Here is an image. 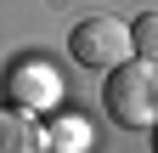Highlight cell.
<instances>
[{
	"label": "cell",
	"mask_w": 158,
	"mask_h": 153,
	"mask_svg": "<svg viewBox=\"0 0 158 153\" xmlns=\"http://www.w3.org/2000/svg\"><path fill=\"white\" fill-rule=\"evenodd\" d=\"M107 80H102V108H107V119L113 125H124V130H152L158 119V63L152 57H118L113 68H102Z\"/></svg>",
	"instance_id": "obj_1"
},
{
	"label": "cell",
	"mask_w": 158,
	"mask_h": 153,
	"mask_svg": "<svg viewBox=\"0 0 158 153\" xmlns=\"http://www.w3.org/2000/svg\"><path fill=\"white\" fill-rule=\"evenodd\" d=\"M68 57L79 68L102 74V68L118 63V57H130V28L118 23L113 11H90V17H79V23L68 28Z\"/></svg>",
	"instance_id": "obj_2"
},
{
	"label": "cell",
	"mask_w": 158,
	"mask_h": 153,
	"mask_svg": "<svg viewBox=\"0 0 158 153\" xmlns=\"http://www.w3.org/2000/svg\"><path fill=\"white\" fill-rule=\"evenodd\" d=\"M6 91H11L17 108L40 113V108H56V102H62V74H56L51 63H40V57H23V63L6 74Z\"/></svg>",
	"instance_id": "obj_3"
},
{
	"label": "cell",
	"mask_w": 158,
	"mask_h": 153,
	"mask_svg": "<svg viewBox=\"0 0 158 153\" xmlns=\"http://www.w3.org/2000/svg\"><path fill=\"white\" fill-rule=\"evenodd\" d=\"M45 147V130H40V119L28 108L6 102L0 108V153H40Z\"/></svg>",
	"instance_id": "obj_4"
},
{
	"label": "cell",
	"mask_w": 158,
	"mask_h": 153,
	"mask_svg": "<svg viewBox=\"0 0 158 153\" xmlns=\"http://www.w3.org/2000/svg\"><path fill=\"white\" fill-rule=\"evenodd\" d=\"M45 147H62V153L73 147V153H85V147H90V125L79 119V113H62V119L45 130Z\"/></svg>",
	"instance_id": "obj_5"
},
{
	"label": "cell",
	"mask_w": 158,
	"mask_h": 153,
	"mask_svg": "<svg viewBox=\"0 0 158 153\" xmlns=\"http://www.w3.org/2000/svg\"><path fill=\"white\" fill-rule=\"evenodd\" d=\"M124 28H130V51H135V57H158V17H152V11H141V17L124 23Z\"/></svg>",
	"instance_id": "obj_6"
}]
</instances>
